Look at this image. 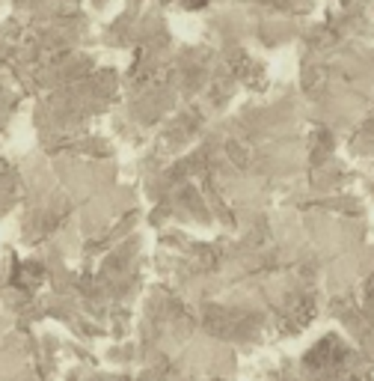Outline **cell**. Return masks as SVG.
<instances>
[{"mask_svg":"<svg viewBox=\"0 0 374 381\" xmlns=\"http://www.w3.org/2000/svg\"><path fill=\"white\" fill-rule=\"evenodd\" d=\"M45 277V271L36 265V263H15V271H12V286L18 289H33L39 286Z\"/></svg>","mask_w":374,"mask_h":381,"instance_id":"1","label":"cell"},{"mask_svg":"<svg viewBox=\"0 0 374 381\" xmlns=\"http://www.w3.org/2000/svg\"><path fill=\"white\" fill-rule=\"evenodd\" d=\"M178 4H181V6H187V9H202V6L208 4V0H178Z\"/></svg>","mask_w":374,"mask_h":381,"instance_id":"2","label":"cell"}]
</instances>
